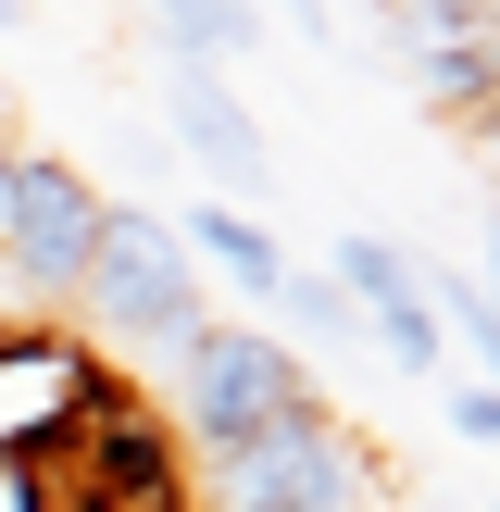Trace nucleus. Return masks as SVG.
Returning <instances> with one entry per match:
<instances>
[{
	"label": "nucleus",
	"mask_w": 500,
	"mask_h": 512,
	"mask_svg": "<svg viewBox=\"0 0 500 512\" xmlns=\"http://www.w3.org/2000/svg\"><path fill=\"white\" fill-rule=\"evenodd\" d=\"M175 413H188V438L213 450V463H238L250 438H275V425H300V413H325V388H313V363H300L288 338H263V325H200L188 350H175Z\"/></svg>",
	"instance_id": "nucleus-1"
},
{
	"label": "nucleus",
	"mask_w": 500,
	"mask_h": 512,
	"mask_svg": "<svg viewBox=\"0 0 500 512\" xmlns=\"http://www.w3.org/2000/svg\"><path fill=\"white\" fill-rule=\"evenodd\" d=\"M75 313L100 325V338H138V350H188L200 325H213V288H200L188 238H175V213H100V250H88V288H75Z\"/></svg>",
	"instance_id": "nucleus-2"
},
{
	"label": "nucleus",
	"mask_w": 500,
	"mask_h": 512,
	"mask_svg": "<svg viewBox=\"0 0 500 512\" xmlns=\"http://www.w3.org/2000/svg\"><path fill=\"white\" fill-rule=\"evenodd\" d=\"M213 512H388V475H375L363 425H338V400H325V413L250 438L213 475Z\"/></svg>",
	"instance_id": "nucleus-3"
},
{
	"label": "nucleus",
	"mask_w": 500,
	"mask_h": 512,
	"mask_svg": "<svg viewBox=\"0 0 500 512\" xmlns=\"http://www.w3.org/2000/svg\"><path fill=\"white\" fill-rule=\"evenodd\" d=\"M100 213L113 200L63 150H13V175H0V263H13V288L25 300H75L88 288V250H100Z\"/></svg>",
	"instance_id": "nucleus-4"
},
{
	"label": "nucleus",
	"mask_w": 500,
	"mask_h": 512,
	"mask_svg": "<svg viewBox=\"0 0 500 512\" xmlns=\"http://www.w3.org/2000/svg\"><path fill=\"white\" fill-rule=\"evenodd\" d=\"M113 388L75 325H0V463H38L88 400Z\"/></svg>",
	"instance_id": "nucleus-5"
},
{
	"label": "nucleus",
	"mask_w": 500,
	"mask_h": 512,
	"mask_svg": "<svg viewBox=\"0 0 500 512\" xmlns=\"http://www.w3.org/2000/svg\"><path fill=\"white\" fill-rule=\"evenodd\" d=\"M325 288L350 300V325H363L400 375H450V338H438V313H425V263H413L400 238L338 225V275H325Z\"/></svg>",
	"instance_id": "nucleus-6"
},
{
	"label": "nucleus",
	"mask_w": 500,
	"mask_h": 512,
	"mask_svg": "<svg viewBox=\"0 0 500 512\" xmlns=\"http://www.w3.org/2000/svg\"><path fill=\"white\" fill-rule=\"evenodd\" d=\"M388 50L413 63V88L438 113H463L488 138V113H500V13H388Z\"/></svg>",
	"instance_id": "nucleus-7"
},
{
	"label": "nucleus",
	"mask_w": 500,
	"mask_h": 512,
	"mask_svg": "<svg viewBox=\"0 0 500 512\" xmlns=\"http://www.w3.org/2000/svg\"><path fill=\"white\" fill-rule=\"evenodd\" d=\"M175 113H188V150L213 163V188H225V213H263V125L238 113V88L225 75H175Z\"/></svg>",
	"instance_id": "nucleus-8"
},
{
	"label": "nucleus",
	"mask_w": 500,
	"mask_h": 512,
	"mask_svg": "<svg viewBox=\"0 0 500 512\" xmlns=\"http://www.w3.org/2000/svg\"><path fill=\"white\" fill-rule=\"evenodd\" d=\"M175 238H188V263H213V275H238L250 300H275V288H288V250H275V225H250V213H225V200H200V213H175Z\"/></svg>",
	"instance_id": "nucleus-9"
},
{
	"label": "nucleus",
	"mask_w": 500,
	"mask_h": 512,
	"mask_svg": "<svg viewBox=\"0 0 500 512\" xmlns=\"http://www.w3.org/2000/svg\"><path fill=\"white\" fill-rule=\"evenodd\" d=\"M150 38H163V63H175V75H213V63H238V50L263 38V13H225V0H175V13H150Z\"/></svg>",
	"instance_id": "nucleus-10"
},
{
	"label": "nucleus",
	"mask_w": 500,
	"mask_h": 512,
	"mask_svg": "<svg viewBox=\"0 0 500 512\" xmlns=\"http://www.w3.org/2000/svg\"><path fill=\"white\" fill-rule=\"evenodd\" d=\"M425 313H450V325H463V338H475V363H488L475 388H500V300H488V275H425Z\"/></svg>",
	"instance_id": "nucleus-11"
},
{
	"label": "nucleus",
	"mask_w": 500,
	"mask_h": 512,
	"mask_svg": "<svg viewBox=\"0 0 500 512\" xmlns=\"http://www.w3.org/2000/svg\"><path fill=\"white\" fill-rule=\"evenodd\" d=\"M275 313H288V325H325V338H350V300L325 288V275H288V288H275Z\"/></svg>",
	"instance_id": "nucleus-12"
},
{
	"label": "nucleus",
	"mask_w": 500,
	"mask_h": 512,
	"mask_svg": "<svg viewBox=\"0 0 500 512\" xmlns=\"http://www.w3.org/2000/svg\"><path fill=\"white\" fill-rule=\"evenodd\" d=\"M450 438H488V450H500V388L463 375V388H450Z\"/></svg>",
	"instance_id": "nucleus-13"
},
{
	"label": "nucleus",
	"mask_w": 500,
	"mask_h": 512,
	"mask_svg": "<svg viewBox=\"0 0 500 512\" xmlns=\"http://www.w3.org/2000/svg\"><path fill=\"white\" fill-rule=\"evenodd\" d=\"M0 175H13V138H0Z\"/></svg>",
	"instance_id": "nucleus-14"
}]
</instances>
